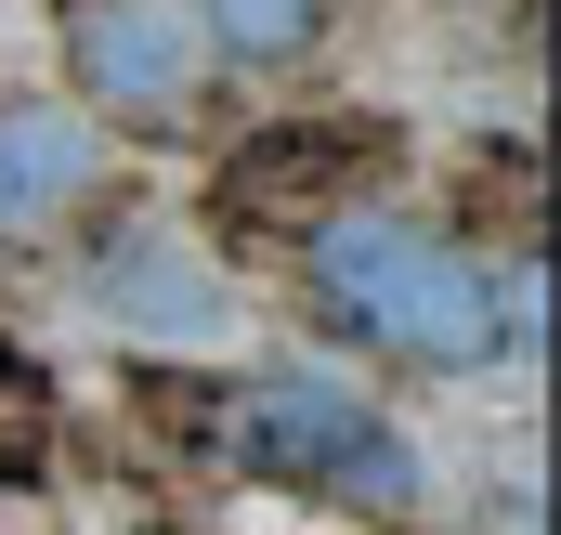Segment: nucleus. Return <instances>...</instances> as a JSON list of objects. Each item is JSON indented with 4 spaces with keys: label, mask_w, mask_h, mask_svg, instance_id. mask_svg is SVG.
<instances>
[{
    "label": "nucleus",
    "mask_w": 561,
    "mask_h": 535,
    "mask_svg": "<svg viewBox=\"0 0 561 535\" xmlns=\"http://www.w3.org/2000/svg\"><path fill=\"white\" fill-rule=\"evenodd\" d=\"M300 287H313V314L340 340L405 353V366H444V379H470V366L510 353L496 262L457 249V236H431V223H405V209H379V196H353V209H327L300 236Z\"/></svg>",
    "instance_id": "obj_1"
},
{
    "label": "nucleus",
    "mask_w": 561,
    "mask_h": 535,
    "mask_svg": "<svg viewBox=\"0 0 561 535\" xmlns=\"http://www.w3.org/2000/svg\"><path fill=\"white\" fill-rule=\"evenodd\" d=\"M183 13H196L209 66H249V79H275L327 39V0H183Z\"/></svg>",
    "instance_id": "obj_7"
},
{
    "label": "nucleus",
    "mask_w": 561,
    "mask_h": 535,
    "mask_svg": "<svg viewBox=\"0 0 561 535\" xmlns=\"http://www.w3.org/2000/svg\"><path fill=\"white\" fill-rule=\"evenodd\" d=\"M66 79H79V118H183L209 92V39L183 0H66Z\"/></svg>",
    "instance_id": "obj_3"
},
{
    "label": "nucleus",
    "mask_w": 561,
    "mask_h": 535,
    "mask_svg": "<svg viewBox=\"0 0 561 535\" xmlns=\"http://www.w3.org/2000/svg\"><path fill=\"white\" fill-rule=\"evenodd\" d=\"M92 300H105L118 340H183V353L236 327L222 262H209L196 236H157V223H105V236H92Z\"/></svg>",
    "instance_id": "obj_5"
},
{
    "label": "nucleus",
    "mask_w": 561,
    "mask_h": 535,
    "mask_svg": "<svg viewBox=\"0 0 561 535\" xmlns=\"http://www.w3.org/2000/svg\"><path fill=\"white\" fill-rule=\"evenodd\" d=\"M222 457L262 470V483L327 497V510H379V523L431 497L405 418H379V405L340 392V379H236V392H222Z\"/></svg>",
    "instance_id": "obj_2"
},
{
    "label": "nucleus",
    "mask_w": 561,
    "mask_h": 535,
    "mask_svg": "<svg viewBox=\"0 0 561 535\" xmlns=\"http://www.w3.org/2000/svg\"><path fill=\"white\" fill-rule=\"evenodd\" d=\"M92 196H105V132L53 92H0V249L79 223Z\"/></svg>",
    "instance_id": "obj_6"
},
{
    "label": "nucleus",
    "mask_w": 561,
    "mask_h": 535,
    "mask_svg": "<svg viewBox=\"0 0 561 535\" xmlns=\"http://www.w3.org/2000/svg\"><path fill=\"white\" fill-rule=\"evenodd\" d=\"M405 144H392V118H287V132H262V144H236L222 157V223H287V236H313L327 209H353L379 170H392Z\"/></svg>",
    "instance_id": "obj_4"
}]
</instances>
